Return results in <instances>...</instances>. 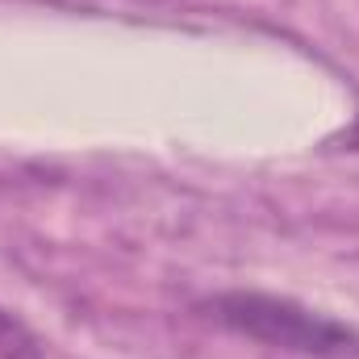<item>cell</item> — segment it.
Returning <instances> with one entry per match:
<instances>
[{
	"instance_id": "obj_1",
	"label": "cell",
	"mask_w": 359,
	"mask_h": 359,
	"mask_svg": "<svg viewBox=\"0 0 359 359\" xmlns=\"http://www.w3.org/2000/svg\"><path fill=\"white\" fill-rule=\"evenodd\" d=\"M196 313H205L213 326L251 339L259 347L284 351L297 359H359V330L301 305L297 297L259 292V288H226L205 301H196Z\"/></svg>"
},
{
	"instance_id": "obj_2",
	"label": "cell",
	"mask_w": 359,
	"mask_h": 359,
	"mask_svg": "<svg viewBox=\"0 0 359 359\" xmlns=\"http://www.w3.org/2000/svg\"><path fill=\"white\" fill-rule=\"evenodd\" d=\"M0 359H46L42 339L4 305H0Z\"/></svg>"
},
{
	"instance_id": "obj_3",
	"label": "cell",
	"mask_w": 359,
	"mask_h": 359,
	"mask_svg": "<svg viewBox=\"0 0 359 359\" xmlns=\"http://www.w3.org/2000/svg\"><path fill=\"white\" fill-rule=\"evenodd\" d=\"M326 151H359V113H355L351 126H343L339 134L326 138Z\"/></svg>"
}]
</instances>
